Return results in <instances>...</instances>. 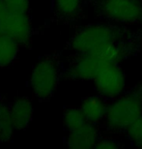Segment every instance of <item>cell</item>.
<instances>
[{
	"mask_svg": "<svg viewBox=\"0 0 142 149\" xmlns=\"http://www.w3.org/2000/svg\"><path fill=\"white\" fill-rule=\"evenodd\" d=\"M63 72L60 52H52L44 56L32 72L30 86L34 97L40 102L50 100L63 77Z\"/></svg>",
	"mask_w": 142,
	"mask_h": 149,
	"instance_id": "1",
	"label": "cell"
},
{
	"mask_svg": "<svg viewBox=\"0 0 142 149\" xmlns=\"http://www.w3.org/2000/svg\"><path fill=\"white\" fill-rule=\"evenodd\" d=\"M122 33L117 27L105 23H93L79 28L69 42L73 53L95 52L107 45L118 43Z\"/></svg>",
	"mask_w": 142,
	"mask_h": 149,
	"instance_id": "2",
	"label": "cell"
},
{
	"mask_svg": "<svg viewBox=\"0 0 142 149\" xmlns=\"http://www.w3.org/2000/svg\"><path fill=\"white\" fill-rule=\"evenodd\" d=\"M142 115V92H131L115 98L107 107L105 122L109 130L122 132Z\"/></svg>",
	"mask_w": 142,
	"mask_h": 149,
	"instance_id": "3",
	"label": "cell"
},
{
	"mask_svg": "<svg viewBox=\"0 0 142 149\" xmlns=\"http://www.w3.org/2000/svg\"><path fill=\"white\" fill-rule=\"evenodd\" d=\"M109 63L105 61L97 52L75 53L68 59V67L63 72V79L69 80H94L103 65Z\"/></svg>",
	"mask_w": 142,
	"mask_h": 149,
	"instance_id": "4",
	"label": "cell"
},
{
	"mask_svg": "<svg viewBox=\"0 0 142 149\" xmlns=\"http://www.w3.org/2000/svg\"><path fill=\"white\" fill-rule=\"evenodd\" d=\"M97 9L100 16L114 22H142V2L139 0H100Z\"/></svg>",
	"mask_w": 142,
	"mask_h": 149,
	"instance_id": "5",
	"label": "cell"
},
{
	"mask_svg": "<svg viewBox=\"0 0 142 149\" xmlns=\"http://www.w3.org/2000/svg\"><path fill=\"white\" fill-rule=\"evenodd\" d=\"M96 91L105 99L119 97L126 88V74L120 63H106L94 79Z\"/></svg>",
	"mask_w": 142,
	"mask_h": 149,
	"instance_id": "6",
	"label": "cell"
},
{
	"mask_svg": "<svg viewBox=\"0 0 142 149\" xmlns=\"http://www.w3.org/2000/svg\"><path fill=\"white\" fill-rule=\"evenodd\" d=\"M13 38L20 47L31 49L35 29L30 15L9 13L1 25V32Z\"/></svg>",
	"mask_w": 142,
	"mask_h": 149,
	"instance_id": "7",
	"label": "cell"
},
{
	"mask_svg": "<svg viewBox=\"0 0 142 149\" xmlns=\"http://www.w3.org/2000/svg\"><path fill=\"white\" fill-rule=\"evenodd\" d=\"M100 139L97 125L87 123L72 132H68L65 138V143L72 149L95 148Z\"/></svg>",
	"mask_w": 142,
	"mask_h": 149,
	"instance_id": "8",
	"label": "cell"
},
{
	"mask_svg": "<svg viewBox=\"0 0 142 149\" xmlns=\"http://www.w3.org/2000/svg\"><path fill=\"white\" fill-rule=\"evenodd\" d=\"M83 0H53L52 19L55 22H72L81 16Z\"/></svg>",
	"mask_w": 142,
	"mask_h": 149,
	"instance_id": "9",
	"label": "cell"
},
{
	"mask_svg": "<svg viewBox=\"0 0 142 149\" xmlns=\"http://www.w3.org/2000/svg\"><path fill=\"white\" fill-rule=\"evenodd\" d=\"M11 114L16 130H26L33 119V106L28 97H19L11 103Z\"/></svg>",
	"mask_w": 142,
	"mask_h": 149,
	"instance_id": "10",
	"label": "cell"
},
{
	"mask_svg": "<svg viewBox=\"0 0 142 149\" xmlns=\"http://www.w3.org/2000/svg\"><path fill=\"white\" fill-rule=\"evenodd\" d=\"M105 100L106 99L100 96V95L87 96L82 100L79 109L83 113L88 123L98 125L105 120L108 107Z\"/></svg>",
	"mask_w": 142,
	"mask_h": 149,
	"instance_id": "11",
	"label": "cell"
},
{
	"mask_svg": "<svg viewBox=\"0 0 142 149\" xmlns=\"http://www.w3.org/2000/svg\"><path fill=\"white\" fill-rule=\"evenodd\" d=\"M20 46L13 38L0 33V69L6 68L15 62Z\"/></svg>",
	"mask_w": 142,
	"mask_h": 149,
	"instance_id": "12",
	"label": "cell"
},
{
	"mask_svg": "<svg viewBox=\"0 0 142 149\" xmlns=\"http://www.w3.org/2000/svg\"><path fill=\"white\" fill-rule=\"evenodd\" d=\"M14 123L11 114V103L3 97L0 109V142H11L14 136Z\"/></svg>",
	"mask_w": 142,
	"mask_h": 149,
	"instance_id": "13",
	"label": "cell"
},
{
	"mask_svg": "<svg viewBox=\"0 0 142 149\" xmlns=\"http://www.w3.org/2000/svg\"><path fill=\"white\" fill-rule=\"evenodd\" d=\"M86 123V119L79 108H75V107L65 108L63 114V125L67 132L75 131Z\"/></svg>",
	"mask_w": 142,
	"mask_h": 149,
	"instance_id": "14",
	"label": "cell"
},
{
	"mask_svg": "<svg viewBox=\"0 0 142 149\" xmlns=\"http://www.w3.org/2000/svg\"><path fill=\"white\" fill-rule=\"evenodd\" d=\"M125 133L134 147L142 148V115L127 128Z\"/></svg>",
	"mask_w": 142,
	"mask_h": 149,
	"instance_id": "15",
	"label": "cell"
},
{
	"mask_svg": "<svg viewBox=\"0 0 142 149\" xmlns=\"http://www.w3.org/2000/svg\"><path fill=\"white\" fill-rule=\"evenodd\" d=\"M9 13L30 15V0H3Z\"/></svg>",
	"mask_w": 142,
	"mask_h": 149,
	"instance_id": "16",
	"label": "cell"
},
{
	"mask_svg": "<svg viewBox=\"0 0 142 149\" xmlns=\"http://www.w3.org/2000/svg\"><path fill=\"white\" fill-rule=\"evenodd\" d=\"M121 146L120 142L112 138H103L99 139L95 148H103V149H113L119 148Z\"/></svg>",
	"mask_w": 142,
	"mask_h": 149,
	"instance_id": "17",
	"label": "cell"
},
{
	"mask_svg": "<svg viewBox=\"0 0 142 149\" xmlns=\"http://www.w3.org/2000/svg\"><path fill=\"white\" fill-rule=\"evenodd\" d=\"M8 14H9V12L7 10V8H6L3 0H0V32H1L2 22H3V20H4L5 17H7Z\"/></svg>",
	"mask_w": 142,
	"mask_h": 149,
	"instance_id": "18",
	"label": "cell"
},
{
	"mask_svg": "<svg viewBox=\"0 0 142 149\" xmlns=\"http://www.w3.org/2000/svg\"><path fill=\"white\" fill-rule=\"evenodd\" d=\"M3 97H4V96H1V95H0V109H1V106H2V102H3Z\"/></svg>",
	"mask_w": 142,
	"mask_h": 149,
	"instance_id": "19",
	"label": "cell"
},
{
	"mask_svg": "<svg viewBox=\"0 0 142 149\" xmlns=\"http://www.w3.org/2000/svg\"><path fill=\"white\" fill-rule=\"evenodd\" d=\"M139 1H140V2H142V0H139Z\"/></svg>",
	"mask_w": 142,
	"mask_h": 149,
	"instance_id": "20",
	"label": "cell"
}]
</instances>
